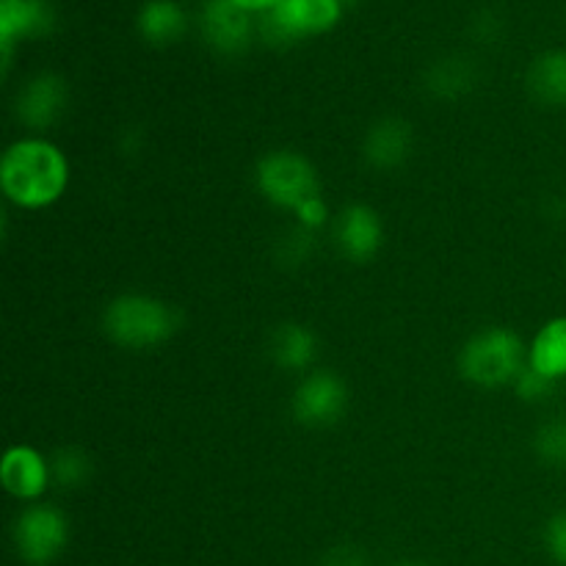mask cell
<instances>
[{
  "instance_id": "obj_6",
  "label": "cell",
  "mask_w": 566,
  "mask_h": 566,
  "mask_svg": "<svg viewBox=\"0 0 566 566\" xmlns=\"http://www.w3.org/2000/svg\"><path fill=\"white\" fill-rule=\"evenodd\" d=\"M70 542L66 514L55 506L33 503L22 509L14 523V547L20 558L31 566H48L64 553Z\"/></svg>"
},
{
  "instance_id": "obj_9",
  "label": "cell",
  "mask_w": 566,
  "mask_h": 566,
  "mask_svg": "<svg viewBox=\"0 0 566 566\" xmlns=\"http://www.w3.org/2000/svg\"><path fill=\"white\" fill-rule=\"evenodd\" d=\"M66 103H70V88L66 81L55 72H36L28 77L25 86L17 94V119L31 130H48L64 116Z\"/></svg>"
},
{
  "instance_id": "obj_18",
  "label": "cell",
  "mask_w": 566,
  "mask_h": 566,
  "mask_svg": "<svg viewBox=\"0 0 566 566\" xmlns=\"http://www.w3.org/2000/svg\"><path fill=\"white\" fill-rule=\"evenodd\" d=\"M528 92L542 105H566V50H547L531 64Z\"/></svg>"
},
{
  "instance_id": "obj_17",
  "label": "cell",
  "mask_w": 566,
  "mask_h": 566,
  "mask_svg": "<svg viewBox=\"0 0 566 566\" xmlns=\"http://www.w3.org/2000/svg\"><path fill=\"white\" fill-rule=\"evenodd\" d=\"M528 365L553 381L566 379V315L547 321L536 332L528 352Z\"/></svg>"
},
{
  "instance_id": "obj_21",
  "label": "cell",
  "mask_w": 566,
  "mask_h": 566,
  "mask_svg": "<svg viewBox=\"0 0 566 566\" xmlns=\"http://www.w3.org/2000/svg\"><path fill=\"white\" fill-rule=\"evenodd\" d=\"M310 254H313V232L304 230V227L287 232L276 247V260L285 265H302Z\"/></svg>"
},
{
  "instance_id": "obj_1",
  "label": "cell",
  "mask_w": 566,
  "mask_h": 566,
  "mask_svg": "<svg viewBox=\"0 0 566 566\" xmlns=\"http://www.w3.org/2000/svg\"><path fill=\"white\" fill-rule=\"evenodd\" d=\"M66 186H70L66 155L48 138H20L3 153L0 188H3V197L17 208H50L64 197Z\"/></svg>"
},
{
  "instance_id": "obj_15",
  "label": "cell",
  "mask_w": 566,
  "mask_h": 566,
  "mask_svg": "<svg viewBox=\"0 0 566 566\" xmlns=\"http://www.w3.org/2000/svg\"><path fill=\"white\" fill-rule=\"evenodd\" d=\"M136 28L149 44H164L177 42L186 33L188 17L177 0H147L142 3L136 14Z\"/></svg>"
},
{
  "instance_id": "obj_7",
  "label": "cell",
  "mask_w": 566,
  "mask_h": 566,
  "mask_svg": "<svg viewBox=\"0 0 566 566\" xmlns=\"http://www.w3.org/2000/svg\"><path fill=\"white\" fill-rule=\"evenodd\" d=\"M346 381L332 370H315L304 376L293 392V418L307 429H329L346 415Z\"/></svg>"
},
{
  "instance_id": "obj_20",
  "label": "cell",
  "mask_w": 566,
  "mask_h": 566,
  "mask_svg": "<svg viewBox=\"0 0 566 566\" xmlns=\"http://www.w3.org/2000/svg\"><path fill=\"white\" fill-rule=\"evenodd\" d=\"M534 451L551 468H566V418L551 420L536 431Z\"/></svg>"
},
{
  "instance_id": "obj_28",
  "label": "cell",
  "mask_w": 566,
  "mask_h": 566,
  "mask_svg": "<svg viewBox=\"0 0 566 566\" xmlns=\"http://www.w3.org/2000/svg\"><path fill=\"white\" fill-rule=\"evenodd\" d=\"M343 6H352V3H357V0H340Z\"/></svg>"
},
{
  "instance_id": "obj_2",
  "label": "cell",
  "mask_w": 566,
  "mask_h": 566,
  "mask_svg": "<svg viewBox=\"0 0 566 566\" xmlns=\"http://www.w3.org/2000/svg\"><path fill=\"white\" fill-rule=\"evenodd\" d=\"M103 329L116 346L144 352L169 343L180 329V313L147 293H122L105 307Z\"/></svg>"
},
{
  "instance_id": "obj_4",
  "label": "cell",
  "mask_w": 566,
  "mask_h": 566,
  "mask_svg": "<svg viewBox=\"0 0 566 566\" xmlns=\"http://www.w3.org/2000/svg\"><path fill=\"white\" fill-rule=\"evenodd\" d=\"M254 182L271 205L293 210V213H296L298 205L321 193L315 166L310 164V158H304L302 153H293V149H276V153L263 155L258 160V169H254Z\"/></svg>"
},
{
  "instance_id": "obj_12",
  "label": "cell",
  "mask_w": 566,
  "mask_h": 566,
  "mask_svg": "<svg viewBox=\"0 0 566 566\" xmlns=\"http://www.w3.org/2000/svg\"><path fill=\"white\" fill-rule=\"evenodd\" d=\"M337 247L352 263H368L385 243V224L368 205H348L335 224Z\"/></svg>"
},
{
  "instance_id": "obj_19",
  "label": "cell",
  "mask_w": 566,
  "mask_h": 566,
  "mask_svg": "<svg viewBox=\"0 0 566 566\" xmlns=\"http://www.w3.org/2000/svg\"><path fill=\"white\" fill-rule=\"evenodd\" d=\"M50 473H53V484L64 486V490H77L92 475V459H88L86 451L75 446L59 448L50 457Z\"/></svg>"
},
{
  "instance_id": "obj_14",
  "label": "cell",
  "mask_w": 566,
  "mask_h": 566,
  "mask_svg": "<svg viewBox=\"0 0 566 566\" xmlns=\"http://www.w3.org/2000/svg\"><path fill=\"white\" fill-rule=\"evenodd\" d=\"M269 357L282 370H307L318 357V337L304 324H280L269 340Z\"/></svg>"
},
{
  "instance_id": "obj_22",
  "label": "cell",
  "mask_w": 566,
  "mask_h": 566,
  "mask_svg": "<svg viewBox=\"0 0 566 566\" xmlns=\"http://www.w3.org/2000/svg\"><path fill=\"white\" fill-rule=\"evenodd\" d=\"M558 381L547 379L545 374H539L536 368H531V365H525L523 370H520V376L514 379V387H517V396L523 398V401H545L547 396H551L553 390H556Z\"/></svg>"
},
{
  "instance_id": "obj_27",
  "label": "cell",
  "mask_w": 566,
  "mask_h": 566,
  "mask_svg": "<svg viewBox=\"0 0 566 566\" xmlns=\"http://www.w3.org/2000/svg\"><path fill=\"white\" fill-rule=\"evenodd\" d=\"M392 566H426V564H418V562H403V564H392Z\"/></svg>"
},
{
  "instance_id": "obj_5",
  "label": "cell",
  "mask_w": 566,
  "mask_h": 566,
  "mask_svg": "<svg viewBox=\"0 0 566 566\" xmlns=\"http://www.w3.org/2000/svg\"><path fill=\"white\" fill-rule=\"evenodd\" d=\"M346 6L340 0H280L260 17V33L274 48L321 36L340 22Z\"/></svg>"
},
{
  "instance_id": "obj_23",
  "label": "cell",
  "mask_w": 566,
  "mask_h": 566,
  "mask_svg": "<svg viewBox=\"0 0 566 566\" xmlns=\"http://www.w3.org/2000/svg\"><path fill=\"white\" fill-rule=\"evenodd\" d=\"M296 219H298V227H304V230L310 232L321 230V227H326V221H329V205H326V199L321 197V193H315V197H310L307 202L298 205Z\"/></svg>"
},
{
  "instance_id": "obj_8",
  "label": "cell",
  "mask_w": 566,
  "mask_h": 566,
  "mask_svg": "<svg viewBox=\"0 0 566 566\" xmlns=\"http://www.w3.org/2000/svg\"><path fill=\"white\" fill-rule=\"evenodd\" d=\"M202 36L219 55H241L252 42V11L241 9L232 0H205L199 11Z\"/></svg>"
},
{
  "instance_id": "obj_10",
  "label": "cell",
  "mask_w": 566,
  "mask_h": 566,
  "mask_svg": "<svg viewBox=\"0 0 566 566\" xmlns=\"http://www.w3.org/2000/svg\"><path fill=\"white\" fill-rule=\"evenodd\" d=\"M55 6L50 0H0V55L3 72L11 66L14 44L20 39H39L53 33Z\"/></svg>"
},
{
  "instance_id": "obj_26",
  "label": "cell",
  "mask_w": 566,
  "mask_h": 566,
  "mask_svg": "<svg viewBox=\"0 0 566 566\" xmlns=\"http://www.w3.org/2000/svg\"><path fill=\"white\" fill-rule=\"evenodd\" d=\"M232 3H238L241 6V9H247V11H260V14H263V11H269L271 6H276L280 3V0H232Z\"/></svg>"
},
{
  "instance_id": "obj_11",
  "label": "cell",
  "mask_w": 566,
  "mask_h": 566,
  "mask_svg": "<svg viewBox=\"0 0 566 566\" xmlns=\"http://www.w3.org/2000/svg\"><path fill=\"white\" fill-rule=\"evenodd\" d=\"M0 484L17 501H39L53 484L50 459L31 446H11L0 459Z\"/></svg>"
},
{
  "instance_id": "obj_16",
  "label": "cell",
  "mask_w": 566,
  "mask_h": 566,
  "mask_svg": "<svg viewBox=\"0 0 566 566\" xmlns=\"http://www.w3.org/2000/svg\"><path fill=\"white\" fill-rule=\"evenodd\" d=\"M479 83V70L470 59L446 55L426 70V88L437 99H462Z\"/></svg>"
},
{
  "instance_id": "obj_3",
  "label": "cell",
  "mask_w": 566,
  "mask_h": 566,
  "mask_svg": "<svg viewBox=\"0 0 566 566\" xmlns=\"http://www.w3.org/2000/svg\"><path fill=\"white\" fill-rule=\"evenodd\" d=\"M525 365H528V354H525L523 340L517 332L506 326L481 329L459 352V374L470 385L486 387V390L514 385Z\"/></svg>"
},
{
  "instance_id": "obj_24",
  "label": "cell",
  "mask_w": 566,
  "mask_h": 566,
  "mask_svg": "<svg viewBox=\"0 0 566 566\" xmlns=\"http://www.w3.org/2000/svg\"><path fill=\"white\" fill-rule=\"evenodd\" d=\"M545 545L558 564L566 566V512H558L545 528Z\"/></svg>"
},
{
  "instance_id": "obj_13",
  "label": "cell",
  "mask_w": 566,
  "mask_h": 566,
  "mask_svg": "<svg viewBox=\"0 0 566 566\" xmlns=\"http://www.w3.org/2000/svg\"><path fill=\"white\" fill-rule=\"evenodd\" d=\"M415 133L412 125L401 116H385V119L374 122L370 130L365 133L363 142V158L370 169L392 171L403 166L412 155Z\"/></svg>"
},
{
  "instance_id": "obj_25",
  "label": "cell",
  "mask_w": 566,
  "mask_h": 566,
  "mask_svg": "<svg viewBox=\"0 0 566 566\" xmlns=\"http://www.w3.org/2000/svg\"><path fill=\"white\" fill-rule=\"evenodd\" d=\"M321 566H368V558H365V553L359 547L337 545L326 553Z\"/></svg>"
}]
</instances>
